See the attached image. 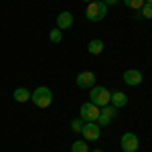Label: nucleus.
Listing matches in <instances>:
<instances>
[{
	"label": "nucleus",
	"mask_w": 152,
	"mask_h": 152,
	"mask_svg": "<svg viewBox=\"0 0 152 152\" xmlns=\"http://www.w3.org/2000/svg\"><path fill=\"white\" fill-rule=\"evenodd\" d=\"M124 83L126 85H132V87H136V85H140L142 83V73L138 69H128V71H124Z\"/></svg>",
	"instance_id": "1a4fd4ad"
},
{
	"label": "nucleus",
	"mask_w": 152,
	"mask_h": 152,
	"mask_svg": "<svg viewBox=\"0 0 152 152\" xmlns=\"http://www.w3.org/2000/svg\"><path fill=\"white\" fill-rule=\"evenodd\" d=\"M102 2H104L105 6H116V4L120 2V0H102Z\"/></svg>",
	"instance_id": "6ab92c4d"
},
{
	"label": "nucleus",
	"mask_w": 152,
	"mask_h": 152,
	"mask_svg": "<svg viewBox=\"0 0 152 152\" xmlns=\"http://www.w3.org/2000/svg\"><path fill=\"white\" fill-rule=\"evenodd\" d=\"M71 152H89V148H87V142H81V140L73 142V144H71Z\"/></svg>",
	"instance_id": "4468645a"
},
{
	"label": "nucleus",
	"mask_w": 152,
	"mask_h": 152,
	"mask_svg": "<svg viewBox=\"0 0 152 152\" xmlns=\"http://www.w3.org/2000/svg\"><path fill=\"white\" fill-rule=\"evenodd\" d=\"M71 130H73L75 134H81V130H83V120L81 118H75V120L71 122Z\"/></svg>",
	"instance_id": "f3484780"
},
{
	"label": "nucleus",
	"mask_w": 152,
	"mask_h": 152,
	"mask_svg": "<svg viewBox=\"0 0 152 152\" xmlns=\"http://www.w3.org/2000/svg\"><path fill=\"white\" fill-rule=\"evenodd\" d=\"M144 2H146V4H152V0H144Z\"/></svg>",
	"instance_id": "412c9836"
},
{
	"label": "nucleus",
	"mask_w": 152,
	"mask_h": 152,
	"mask_svg": "<svg viewBox=\"0 0 152 152\" xmlns=\"http://www.w3.org/2000/svg\"><path fill=\"white\" fill-rule=\"evenodd\" d=\"M105 14H107V6H105L102 0L89 2L87 8H85V18H87L89 23H99V20H104Z\"/></svg>",
	"instance_id": "f257e3e1"
},
{
	"label": "nucleus",
	"mask_w": 152,
	"mask_h": 152,
	"mask_svg": "<svg viewBox=\"0 0 152 152\" xmlns=\"http://www.w3.org/2000/svg\"><path fill=\"white\" fill-rule=\"evenodd\" d=\"M73 24V14L71 12H59L57 14V28L59 31H65V28H71Z\"/></svg>",
	"instance_id": "9d476101"
},
{
	"label": "nucleus",
	"mask_w": 152,
	"mask_h": 152,
	"mask_svg": "<svg viewBox=\"0 0 152 152\" xmlns=\"http://www.w3.org/2000/svg\"><path fill=\"white\" fill-rule=\"evenodd\" d=\"M87 51H89L91 55H99V53L104 51V41H99V39L89 41V43H87Z\"/></svg>",
	"instance_id": "ddd939ff"
},
{
	"label": "nucleus",
	"mask_w": 152,
	"mask_h": 152,
	"mask_svg": "<svg viewBox=\"0 0 152 152\" xmlns=\"http://www.w3.org/2000/svg\"><path fill=\"white\" fill-rule=\"evenodd\" d=\"M81 136L85 142H95L102 136V128L97 126V122H85L81 130Z\"/></svg>",
	"instance_id": "39448f33"
},
{
	"label": "nucleus",
	"mask_w": 152,
	"mask_h": 152,
	"mask_svg": "<svg viewBox=\"0 0 152 152\" xmlns=\"http://www.w3.org/2000/svg\"><path fill=\"white\" fill-rule=\"evenodd\" d=\"M110 99H112V91L105 89L104 85H94L91 87V91H89V102L91 104H95L97 107H104V105L110 104Z\"/></svg>",
	"instance_id": "f03ea898"
},
{
	"label": "nucleus",
	"mask_w": 152,
	"mask_h": 152,
	"mask_svg": "<svg viewBox=\"0 0 152 152\" xmlns=\"http://www.w3.org/2000/svg\"><path fill=\"white\" fill-rule=\"evenodd\" d=\"M124 4L132 8V10H140L142 6H144V0H124Z\"/></svg>",
	"instance_id": "dca6fc26"
},
{
	"label": "nucleus",
	"mask_w": 152,
	"mask_h": 152,
	"mask_svg": "<svg viewBox=\"0 0 152 152\" xmlns=\"http://www.w3.org/2000/svg\"><path fill=\"white\" fill-rule=\"evenodd\" d=\"M140 16L142 18H152V4H146L144 2V6L140 8Z\"/></svg>",
	"instance_id": "a211bd4d"
},
{
	"label": "nucleus",
	"mask_w": 152,
	"mask_h": 152,
	"mask_svg": "<svg viewBox=\"0 0 152 152\" xmlns=\"http://www.w3.org/2000/svg\"><path fill=\"white\" fill-rule=\"evenodd\" d=\"M99 110H102V107H97L95 104L85 102V104H81L79 118H81L83 122H97V118H99Z\"/></svg>",
	"instance_id": "20e7f679"
},
{
	"label": "nucleus",
	"mask_w": 152,
	"mask_h": 152,
	"mask_svg": "<svg viewBox=\"0 0 152 152\" xmlns=\"http://www.w3.org/2000/svg\"><path fill=\"white\" fill-rule=\"evenodd\" d=\"M31 99H33V104L37 107H49L53 104V94H51L49 87H37L35 91L31 94Z\"/></svg>",
	"instance_id": "7ed1b4c3"
},
{
	"label": "nucleus",
	"mask_w": 152,
	"mask_h": 152,
	"mask_svg": "<svg viewBox=\"0 0 152 152\" xmlns=\"http://www.w3.org/2000/svg\"><path fill=\"white\" fill-rule=\"evenodd\" d=\"M120 146H122V150H124V152H136V150H138V146H140L138 136H136L134 132H126V134H122V138H120Z\"/></svg>",
	"instance_id": "423d86ee"
},
{
	"label": "nucleus",
	"mask_w": 152,
	"mask_h": 152,
	"mask_svg": "<svg viewBox=\"0 0 152 152\" xmlns=\"http://www.w3.org/2000/svg\"><path fill=\"white\" fill-rule=\"evenodd\" d=\"M81 2H87V4H89V2H94V0H81Z\"/></svg>",
	"instance_id": "aec40b11"
},
{
	"label": "nucleus",
	"mask_w": 152,
	"mask_h": 152,
	"mask_svg": "<svg viewBox=\"0 0 152 152\" xmlns=\"http://www.w3.org/2000/svg\"><path fill=\"white\" fill-rule=\"evenodd\" d=\"M31 94H33V91H28L26 87H16L14 94H12V97H14V102H18V104H26V102H31Z\"/></svg>",
	"instance_id": "f8f14e48"
},
{
	"label": "nucleus",
	"mask_w": 152,
	"mask_h": 152,
	"mask_svg": "<svg viewBox=\"0 0 152 152\" xmlns=\"http://www.w3.org/2000/svg\"><path fill=\"white\" fill-rule=\"evenodd\" d=\"M49 41H51V43H61V41H63V31L53 28V31L49 33Z\"/></svg>",
	"instance_id": "2eb2a0df"
},
{
	"label": "nucleus",
	"mask_w": 152,
	"mask_h": 152,
	"mask_svg": "<svg viewBox=\"0 0 152 152\" xmlns=\"http://www.w3.org/2000/svg\"><path fill=\"white\" fill-rule=\"evenodd\" d=\"M110 104L114 105L116 110L126 107V105H128V95L124 94V91H112V99H110Z\"/></svg>",
	"instance_id": "9b49d317"
},
{
	"label": "nucleus",
	"mask_w": 152,
	"mask_h": 152,
	"mask_svg": "<svg viewBox=\"0 0 152 152\" xmlns=\"http://www.w3.org/2000/svg\"><path fill=\"white\" fill-rule=\"evenodd\" d=\"M75 83H77V87H81V89H91L95 85V73H91V71H81L79 75H77V79H75Z\"/></svg>",
	"instance_id": "6e6552de"
},
{
	"label": "nucleus",
	"mask_w": 152,
	"mask_h": 152,
	"mask_svg": "<svg viewBox=\"0 0 152 152\" xmlns=\"http://www.w3.org/2000/svg\"><path fill=\"white\" fill-rule=\"evenodd\" d=\"M118 116V110L114 107L112 104L104 105L102 110H99V118H97V126H110V122Z\"/></svg>",
	"instance_id": "0eeeda50"
}]
</instances>
